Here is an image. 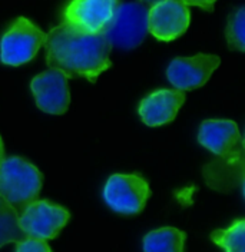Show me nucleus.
Returning a JSON list of instances; mask_svg holds the SVG:
<instances>
[{"label": "nucleus", "instance_id": "obj_1", "mask_svg": "<svg viewBox=\"0 0 245 252\" xmlns=\"http://www.w3.org/2000/svg\"><path fill=\"white\" fill-rule=\"evenodd\" d=\"M46 63L68 78H85L95 83L107 70L112 46L104 33L79 31L62 22L46 34Z\"/></svg>", "mask_w": 245, "mask_h": 252}, {"label": "nucleus", "instance_id": "obj_2", "mask_svg": "<svg viewBox=\"0 0 245 252\" xmlns=\"http://www.w3.org/2000/svg\"><path fill=\"white\" fill-rule=\"evenodd\" d=\"M198 141L215 155L214 160L202 169L207 185L218 192H230L235 187L243 189L244 139L237 124L228 119L204 121Z\"/></svg>", "mask_w": 245, "mask_h": 252}, {"label": "nucleus", "instance_id": "obj_3", "mask_svg": "<svg viewBox=\"0 0 245 252\" xmlns=\"http://www.w3.org/2000/svg\"><path fill=\"white\" fill-rule=\"evenodd\" d=\"M42 185V172L25 158L10 157L0 160V196L17 211L37 199Z\"/></svg>", "mask_w": 245, "mask_h": 252}, {"label": "nucleus", "instance_id": "obj_4", "mask_svg": "<svg viewBox=\"0 0 245 252\" xmlns=\"http://www.w3.org/2000/svg\"><path fill=\"white\" fill-rule=\"evenodd\" d=\"M46 42V33L28 17H17L0 40V62L22 66L33 61Z\"/></svg>", "mask_w": 245, "mask_h": 252}, {"label": "nucleus", "instance_id": "obj_5", "mask_svg": "<svg viewBox=\"0 0 245 252\" xmlns=\"http://www.w3.org/2000/svg\"><path fill=\"white\" fill-rule=\"evenodd\" d=\"M104 201L116 214L138 215L151 196L148 181L139 173H115L104 187Z\"/></svg>", "mask_w": 245, "mask_h": 252}, {"label": "nucleus", "instance_id": "obj_6", "mask_svg": "<svg viewBox=\"0 0 245 252\" xmlns=\"http://www.w3.org/2000/svg\"><path fill=\"white\" fill-rule=\"evenodd\" d=\"M70 220V212L46 199H35L19 211V226L28 238L50 241L59 236Z\"/></svg>", "mask_w": 245, "mask_h": 252}, {"label": "nucleus", "instance_id": "obj_7", "mask_svg": "<svg viewBox=\"0 0 245 252\" xmlns=\"http://www.w3.org/2000/svg\"><path fill=\"white\" fill-rule=\"evenodd\" d=\"M102 33L112 47L135 49L148 34V9L140 3H123Z\"/></svg>", "mask_w": 245, "mask_h": 252}, {"label": "nucleus", "instance_id": "obj_8", "mask_svg": "<svg viewBox=\"0 0 245 252\" xmlns=\"http://www.w3.org/2000/svg\"><path fill=\"white\" fill-rule=\"evenodd\" d=\"M189 22V9L181 0H159L148 10V32L161 42H171L182 36Z\"/></svg>", "mask_w": 245, "mask_h": 252}, {"label": "nucleus", "instance_id": "obj_9", "mask_svg": "<svg viewBox=\"0 0 245 252\" xmlns=\"http://www.w3.org/2000/svg\"><path fill=\"white\" fill-rule=\"evenodd\" d=\"M219 64L221 59L216 55L198 53L191 58H176L169 63L167 78L178 91H194L210 80Z\"/></svg>", "mask_w": 245, "mask_h": 252}, {"label": "nucleus", "instance_id": "obj_10", "mask_svg": "<svg viewBox=\"0 0 245 252\" xmlns=\"http://www.w3.org/2000/svg\"><path fill=\"white\" fill-rule=\"evenodd\" d=\"M118 6V0H70L63 10V23L79 31L102 33Z\"/></svg>", "mask_w": 245, "mask_h": 252}, {"label": "nucleus", "instance_id": "obj_11", "mask_svg": "<svg viewBox=\"0 0 245 252\" xmlns=\"http://www.w3.org/2000/svg\"><path fill=\"white\" fill-rule=\"evenodd\" d=\"M32 94L37 108L50 115H63L70 103L68 76L61 70L49 69L31 82Z\"/></svg>", "mask_w": 245, "mask_h": 252}, {"label": "nucleus", "instance_id": "obj_12", "mask_svg": "<svg viewBox=\"0 0 245 252\" xmlns=\"http://www.w3.org/2000/svg\"><path fill=\"white\" fill-rule=\"evenodd\" d=\"M185 102L184 91L159 89L142 99L138 113L148 126H162L172 122Z\"/></svg>", "mask_w": 245, "mask_h": 252}, {"label": "nucleus", "instance_id": "obj_13", "mask_svg": "<svg viewBox=\"0 0 245 252\" xmlns=\"http://www.w3.org/2000/svg\"><path fill=\"white\" fill-rule=\"evenodd\" d=\"M186 234L175 226H162L143 236V252H184Z\"/></svg>", "mask_w": 245, "mask_h": 252}, {"label": "nucleus", "instance_id": "obj_14", "mask_svg": "<svg viewBox=\"0 0 245 252\" xmlns=\"http://www.w3.org/2000/svg\"><path fill=\"white\" fill-rule=\"evenodd\" d=\"M25 238L19 226V211L0 196V248Z\"/></svg>", "mask_w": 245, "mask_h": 252}, {"label": "nucleus", "instance_id": "obj_15", "mask_svg": "<svg viewBox=\"0 0 245 252\" xmlns=\"http://www.w3.org/2000/svg\"><path fill=\"white\" fill-rule=\"evenodd\" d=\"M210 238L224 252H245V220L240 218L228 228L215 229Z\"/></svg>", "mask_w": 245, "mask_h": 252}, {"label": "nucleus", "instance_id": "obj_16", "mask_svg": "<svg viewBox=\"0 0 245 252\" xmlns=\"http://www.w3.org/2000/svg\"><path fill=\"white\" fill-rule=\"evenodd\" d=\"M244 20V7H240L235 13H232L230 20H228V26H227L225 34H227L228 46L232 50H238V52H244L245 50Z\"/></svg>", "mask_w": 245, "mask_h": 252}, {"label": "nucleus", "instance_id": "obj_17", "mask_svg": "<svg viewBox=\"0 0 245 252\" xmlns=\"http://www.w3.org/2000/svg\"><path fill=\"white\" fill-rule=\"evenodd\" d=\"M15 252H53V250L43 239H35V238L25 236L22 241L16 242Z\"/></svg>", "mask_w": 245, "mask_h": 252}, {"label": "nucleus", "instance_id": "obj_18", "mask_svg": "<svg viewBox=\"0 0 245 252\" xmlns=\"http://www.w3.org/2000/svg\"><path fill=\"white\" fill-rule=\"evenodd\" d=\"M181 1H184L186 6H197L207 12H212L216 0H181Z\"/></svg>", "mask_w": 245, "mask_h": 252}, {"label": "nucleus", "instance_id": "obj_19", "mask_svg": "<svg viewBox=\"0 0 245 252\" xmlns=\"http://www.w3.org/2000/svg\"><path fill=\"white\" fill-rule=\"evenodd\" d=\"M3 157H4V146H3V141L0 138V160L3 159Z\"/></svg>", "mask_w": 245, "mask_h": 252}, {"label": "nucleus", "instance_id": "obj_20", "mask_svg": "<svg viewBox=\"0 0 245 252\" xmlns=\"http://www.w3.org/2000/svg\"><path fill=\"white\" fill-rule=\"evenodd\" d=\"M139 1H143V3H156L159 0H139Z\"/></svg>", "mask_w": 245, "mask_h": 252}]
</instances>
